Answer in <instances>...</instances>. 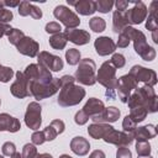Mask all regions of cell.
I'll list each match as a JSON object with an SVG mask.
<instances>
[{
  "label": "cell",
  "mask_w": 158,
  "mask_h": 158,
  "mask_svg": "<svg viewBox=\"0 0 158 158\" xmlns=\"http://www.w3.org/2000/svg\"><path fill=\"white\" fill-rule=\"evenodd\" d=\"M128 107L142 106L147 110V112H156L158 110V96L152 86L143 85L141 88H136L135 93L131 94L127 99Z\"/></svg>",
  "instance_id": "cell-1"
},
{
  "label": "cell",
  "mask_w": 158,
  "mask_h": 158,
  "mask_svg": "<svg viewBox=\"0 0 158 158\" xmlns=\"http://www.w3.org/2000/svg\"><path fill=\"white\" fill-rule=\"evenodd\" d=\"M121 32L125 33L130 38V41H133L135 51L143 60L151 62L156 58V49L147 43L146 36L142 31H138L132 26H127Z\"/></svg>",
  "instance_id": "cell-2"
},
{
  "label": "cell",
  "mask_w": 158,
  "mask_h": 158,
  "mask_svg": "<svg viewBox=\"0 0 158 158\" xmlns=\"http://www.w3.org/2000/svg\"><path fill=\"white\" fill-rule=\"evenodd\" d=\"M117 80L118 79L116 78V68L110 63V60L104 62L98 70L96 81H99L102 86L107 89L106 95L110 99H114L116 96L115 90L117 88Z\"/></svg>",
  "instance_id": "cell-3"
},
{
  "label": "cell",
  "mask_w": 158,
  "mask_h": 158,
  "mask_svg": "<svg viewBox=\"0 0 158 158\" xmlns=\"http://www.w3.org/2000/svg\"><path fill=\"white\" fill-rule=\"evenodd\" d=\"M84 96H85V90L79 85L70 83L60 86L57 102L62 107H69L78 105L84 99Z\"/></svg>",
  "instance_id": "cell-4"
},
{
  "label": "cell",
  "mask_w": 158,
  "mask_h": 158,
  "mask_svg": "<svg viewBox=\"0 0 158 158\" xmlns=\"http://www.w3.org/2000/svg\"><path fill=\"white\" fill-rule=\"evenodd\" d=\"M96 65L95 62L90 58L80 59L78 69L75 70L74 79L83 85H94L96 83Z\"/></svg>",
  "instance_id": "cell-5"
},
{
  "label": "cell",
  "mask_w": 158,
  "mask_h": 158,
  "mask_svg": "<svg viewBox=\"0 0 158 158\" xmlns=\"http://www.w3.org/2000/svg\"><path fill=\"white\" fill-rule=\"evenodd\" d=\"M60 86H62L60 85V79L59 78H53L47 84H38V83L30 84L28 85V91L35 99L42 100V99H47V98L54 95L60 89Z\"/></svg>",
  "instance_id": "cell-6"
},
{
  "label": "cell",
  "mask_w": 158,
  "mask_h": 158,
  "mask_svg": "<svg viewBox=\"0 0 158 158\" xmlns=\"http://www.w3.org/2000/svg\"><path fill=\"white\" fill-rule=\"evenodd\" d=\"M26 79H27V85L32 84V83H38V84H47L49 83L53 77L52 73L46 69L43 65L41 64H30L26 67L25 72H23Z\"/></svg>",
  "instance_id": "cell-7"
},
{
  "label": "cell",
  "mask_w": 158,
  "mask_h": 158,
  "mask_svg": "<svg viewBox=\"0 0 158 158\" xmlns=\"http://www.w3.org/2000/svg\"><path fill=\"white\" fill-rule=\"evenodd\" d=\"M53 15L67 28H77L79 26V23H80V19L78 17V15L75 12H73L69 7L64 6V5H58L54 9Z\"/></svg>",
  "instance_id": "cell-8"
},
{
  "label": "cell",
  "mask_w": 158,
  "mask_h": 158,
  "mask_svg": "<svg viewBox=\"0 0 158 158\" xmlns=\"http://www.w3.org/2000/svg\"><path fill=\"white\" fill-rule=\"evenodd\" d=\"M42 107L38 102L32 101L28 104L27 110L25 112V123L28 128L37 131L42 125V117H41Z\"/></svg>",
  "instance_id": "cell-9"
},
{
  "label": "cell",
  "mask_w": 158,
  "mask_h": 158,
  "mask_svg": "<svg viewBox=\"0 0 158 158\" xmlns=\"http://www.w3.org/2000/svg\"><path fill=\"white\" fill-rule=\"evenodd\" d=\"M128 74L132 75L137 83L142 81V83H144V85H148L152 88L157 84V73L154 70L144 68L142 65H133Z\"/></svg>",
  "instance_id": "cell-10"
},
{
  "label": "cell",
  "mask_w": 158,
  "mask_h": 158,
  "mask_svg": "<svg viewBox=\"0 0 158 158\" xmlns=\"http://www.w3.org/2000/svg\"><path fill=\"white\" fill-rule=\"evenodd\" d=\"M137 85H138V83L130 74H126V75H122L121 78H118L116 91H117V95H118L120 100L122 102H127L128 96L131 95L132 90H135L137 88Z\"/></svg>",
  "instance_id": "cell-11"
},
{
  "label": "cell",
  "mask_w": 158,
  "mask_h": 158,
  "mask_svg": "<svg viewBox=\"0 0 158 158\" xmlns=\"http://www.w3.org/2000/svg\"><path fill=\"white\" fill-rule=\"evenodd\" d=\"M130 25H139L147 19V6L142 1H133V7L125 11Z\"/></svg>",
  "instance_id": "cell-12"
},
{
  "label": "cell",
  "mask_w": 158,
  "mask_h": 158,
  "mask_svg": "<svg viewBox=\"0 0 158 158\" xmlns=\"http://www.w3.org/2000/svg\"><path fill=\"white\" fill-rule=\"evenodd\" d=\"M37 60H38V64L43 65L46 69H48L49 72H59L63 69L64 67V63H63V59L58 56H54L49 52H46V51H42L37 54Z\"/></svg>",
  "instance_id": "cell-13"
},
{
  "label": "cell",
  "mask_w": 158,
  "mask_h": 158,
  "mask_svg": "<svg viewBox=\"0 0 158 158\" xmlns=\"http://www.w3.org/2000/svg\"><path fill=\"white\" fill-rule=\"evenodd\" d=\"M102 139L106 143H111L117 147H127L133 142V135L125 131H116L115 128H112L104 136Z\"/></svg>",
  "instance_id": "cell-14"
},
{
  "label": "cell",
  "mask_w": 158,
  "mask_h": 158,
  "mask_svg": "<svg viewBox=\"0 0 158 158\" xmlns=\"http://www.w3.org/2000/svg\"><path fill=\"white\" fill-rule=\"evenodd\" d=\"M10 91L15 98H19V99H23V98H27L28 95H31L28 91L27 79H26L23 72L16 73V80L11 84Z\"/></svg>",
  "instance_id": "cell-15"
},
{
  "label": "cell",
  "mask_w": 158,
  "mask_h": 158,
  "mask_svg": "<svg viewBox=\"0 0 158 158\" xmlns=\"http://www.w3.org/2000/svg\"><path fill=\"white\" fill-rule=\"evenodd\" d=\"M16 48H17V51H19L21 54L33 58V57H36V56L38 54L40 44H38V42H36L33 38L25 36V37L21 38L20 42L16 44Z\"/></svg>",
  "instance_id": "cell-16"
},
{
  "label": "cell",
  "mask_w": 158,
  "mask_h": 158,
  "mask_svg": "<svg viewBox=\"0 0 158 158\" xmlns=\"http://www.w3.org/2000/svg\"><path fill=\"white\" fill-rule=\"evenodd\" d=\"M67 37L68 41H70L74 44H86L90 41V33L85 30H79V28H65L63 32Z\"/></svg>",
  "instance_id": "cell-17"
},
{
  "label": "cell",
  "mask_w": 158,
  "mask_h": 158,
  "mask_svg": "<svg viewBox=\"0 0 158 158\" xmlns=\"http://www.w3.org/2000/svg\"><path fill=\"white\" fill-rule=\"evenodd\" d=\"M94 47H95V51L99 56H109L111 53L115 52L116 49V43L112 41V38L107 37V36H102V37H99L95 40L94 42Z\"/></svg>",
  "instance_id": "cell-18"
},
{
  "label": "cell",
  "mask_w": 158,
  "mask_h": 158,
  "mask_svg": "<svg viewBox=\"0 0 158 158\" xmlns=\"http://www.w3.org/2000/svg\"><path fill=\"white\" fill-rule=\"evenodd\" d=\"M120 115H121V112H120V110L117 107L109 106V107H105L101 114L91 117V120H93L94 123H110V122L117 121Z\"/></svg>",
  "instance_id": "cell-19"
},
{
  "label": "cell",
  "mask_w": 158,
  "mask_h": 158,
  "mask_svg": "<svg viewBox=\"0 0 158 158\" xmlns=\"http://www.w3.org/2000/svg\"><path fill=\"white\" fill-rule=\"evenodd\" d=\"M20 128H21V123L16 117L10 116L6 112L0 114V132L9 131V132L15 133V132L20 131Z\"/></svg>",
  "instance_id": "cell-20"
},
{
  "label": "cell",
  "mask_w": 158,
  "mask_h": 158,
  "mask_svg": "<svg viewBox=\"0 0 158 158\" xmlns=\"http://www.w3.org/2000/svg\"><path fill=\"white\" fill-rule=\"evenodd\" d=\"M69 5H73L75 11L80 15L88 16V15H93L96 11V4L94 0H79V1H69Z\"/></svg>",
  "instance_id": "cell-21"
},
{
  "label": "cell",
  "mask_w": 158,
  "mask_h": 158,
  "mask_svg": "<svg viewBox=\"0 0 158 158\" xmlns=\"http://www.w3.org/2000/svg\"><path fill=\"white\" fill-rule=\"evenodd\" d=\"M156 135H157L156 126L154 125H146V126H141V127L135 130L133 139H136L137 142H143V141H148L151 138H154Z\"/></svg>",
  "instance_id": "cell-22"
},
{
  "label": "cell",
  "mask_w": 158,
  "mask_h": 158,
  "mask_svg": "<svg viewBox=\"0 0 158 158\" xmlns=\"http://www.w3.org/2000/svg\"><path fill=\"white\" fill-rule=\"evenodd\" d=\"M104 109H105V105L101 100H99L96 98H90L85 102V105L83 107V111L89 116V118H91V117L101 114L104 111Z\"/></svg>",
  "instance_id": "cell-23"
},
{
  "label": "cell",
  "mask_w": 158,
  "mask_h": 158,
  "mask_svg": "<svg viewBox=\"0 0 158 158\" xmlns=\"http://www.w3.org/2000/svg\"><path fill=\"white\" fill-rule=\"evenodd\" d=\"M70 149L77 156H85L90 149V143L86 138L81 136H77L70 141Z\"/></svg>",
  "instance_id": "cell-24"
},
{
  "label": "cell",
  "mask_w": 158,
  "mask_h": 158,
  "mask_svg": "<svg viewBox=\"0 0 158 158\" xmlns=\"http://www.w3.org/2000/svg\"><path fill=\"white\" fill-rule=\"evenodd\" d=\"M114 127L109 123H91L89 125L88 127V133L91 138H95V139H100V138H104V136L111 131Z\"/></svg>",
  "instance_id": "cell-25"
},
{
  "label": "cell",
  "mask_w": 158,
  "mask_h": 158,
  "mask_svg": "<svg viewBox=\"0 0 158 158\" xmlns=\"http://www.w3.org/2000/svg\"><path fill=\"white\" fill-rule=\"evenodd\" d=\"M127 26H130V23L127 21L125 11H117V10L114 11V14H112V28H114V32L121 33V31Z\"/></svg>",
  "instance_id": "cell-26"
},
{
  "label": "cell",
  "mask_w": 158,
  "mask_h": 158,
  "mask_svg": "<svg viewBox=\"0 0 158 158\" xmlns=\"http://www.w3.org/2000/svg\"><path fill=\"white\" fill-rule=\"evenodd\" d=\"M156 6H157V1H152L151 6H149V12H148V19L146 21V28L148 31L157 32L158 25H157V17H156Z\"/></svg>",
  "instance_id": "cell-27"
},
{
  "label": "cell",
  "mask_w": 158,
  "mask_h": 158,
  "mask_svg": "<svg viewBox=\"0 0 158 158\" xmlns=\"http://www.w3.org/2000/svg\"><path fill=\"white\" fill-rule=\"evenodd\" d=\"M67 42H68L67 37H65V35L62 33V32L56 33V35H52L51 38H49V44H51V47L54 48V49H58V51L63 49V48L65 47Z\"/></svg>",
  "instance_id": "cell-28"
},
{
  "label": "cell",
  "mask_w": 158,
  "mask_h": 158,
  "mask_svg": "<svg viewBox=\"0 0 158 158\" xmlns=\"http://www.w3.org/2000/svg\"><path fill=\"white\" fill-rule=\"evenodd\" d=\"M148 112L144 107L142 106H135V107H131V111H130V117L137 123V122H142L146 117H147Z\"/></svg>",
  "instance_id": "cell-29"
},
{
  "label": "cell",
  "mask_w": 158,
  "mask_h": 158,
  "mask_svg": "<svg viewBox=\"0 0 158 158\" xmlns=\"http://www.w3.org/2000/svg\"><path fill=\"white\" fill-rule=\"evenodd\" d=\"M65 59L69 65H75L80 62V52L75 48H69L65 52Z\"/></svg>",
  "instance_id": "cell-30"
},
{
  "label": "cell",
  "mask_w": 158,
  "mask_h": 158,
  "mask_svg": "<svg viewBox=\"0 0 158 158\" xmlns=\"http://www.w3.org/2000/svg\"><path fill=\"white\" fill-rule=\"evenodd\" d=\"M89 27L94 32H102L105 30V27H106V22L101 17H93L89 21Z\"/></svg>",
  "instance_id": "cell-31"
},
{
  "label": "cell",
  "mask_w": 158,
  "mask_h": 158,
  "mask_svg": "<svg viewBox=\"0 0 158 158\" xmlns=\"http://www.w3.org/2000/svg\"><path fill=\"white\" fill-rule=\"evenodd\" d=\"M7 38H9V42L11 43V44H17L19 42H20V40L21 38H23L25 37V33L21 31V30H19V28H11L9 32H7Z\"/></svg>",
  "instance_id": "cell-32"
},
{
  "label": "cell",
  "mask_w": 158,
  "mask_h": 158,
  "mask_svg": "<svg viewBox=\"0 0 158 158\" xmlns=\"http://www.w3.org/2000/svg\"><path fill=\"white\" fill-rule=\"evenodd\" d=\"M151 144L148 143V141H143V142H137L136 143V152L139 157H146L151 154Z\"/></svg>",
  "instance_id": "cell-33"
},
{
  "label": "cell",
  "mask_w": 158,
  "mask_h": 158,
  "mask_svg": "<svg viewBox=\"0 0 158 158\" xmlns=\"http://www.w3.org/2000/svg\"><path fill=\"white\" fill-rule=\"evenodd\" d=\"M95 4H96V11L102 12V14H107L114 6L112 0H98L95 1Z\"/></svg>",
  "instance_id": "cell-34"
},
{
  "label": "cell",
  "mask_w": 158,
  "mask_h": 158,
  "mask_svg": "<svg viewBox=\"0 0 158 158\" xmlns=\"http://www.w3.org/2000/svg\"><path fill=\"white\" fill-rule=\"evenodd\" d=\"M4 1H0V22L2 23H7L12 20L14 15H12V11L4 7Z\"/></svg>",
  "instance_id": "cell-35"
},
{
  "label": "cell",
  "mask_w": 158,
  "mask_h": 158,
  "mask_svg": "<svg viewBox=\"0 0 158 158\" xmlns=\"http://www.w3.org/2000/svg\"><path fill=\"white\" fill-rule=\"evenodd\" d=\"M21 154H22L23 158H35L38 154V152H37V148L33 143H27V144L23 146Z\"/></svg>",
  "instance_id": "cell-36"
},
{
  "label": "cell",
  "mask_w": 158,
  "mask_h": 158,
  "mask_svg": "<svg viewBox=\"0 0 158 158\" xmlns=\"http://www.w3.org/2000/svg\"><path fill=\"white\" fill-rule=\"evenodd\" d=\"M122 128H123L125 132H127V133H132V135H133L135 130L137 128V123H136V122L127 115V116L123 118V121H122Z\"/></svg>",
  "instance_id": "cell-37"
},
{
  "label": "cell",
  "mask_w": 158,
  "mask_h": 158,
  "mask_svg": "<svg viewBox=\"0 0 158 158\" xmlns=\"http://www.w3.org/2000/svg\"><path fill=\"white\" fill-rule=\"evenodd\" d=\"M14 77V70L10 67H4L0 64V81L1 83H7L11 78Z\"/></svg>",
  "instance_id": "cell-38"
},
{
  "label": "cell",
  "mask_w": 158,
  "mask_h": 158,
  "mask_svg": "<svg viewBox=\"0 0 158 158\" xmlns=\"http://www.w3.org/2000/svg\"><path fill=\"white\" fill-rule=\"evenodd\" d=\"M110 63L117 69H120V68H122V67H125V64H126V59H125V57L121 54V53H114L112 54V57H111V59H110Z\"/></svg>",
  "instance_id": "cell-39"
},
{
  "label": "cell",
  "mask_w": 158,
  "mask_h": 158,
  "mask_svg": "<svg viewBox=\"0 0 158 158\" xmlns=\"http://www.w3.org/2000/svg\"><path fill=\"white\" fill-rule=\"evenodd\" d=\"M31 141H32V143L35 146H40V144L44 143L46 142V138H44L43 131H35L32 133V136H31Z\"/></svg>",
  "instance_id": "cell-40"
},
{
  "label": "cell",
  "mask_w": 158,
  "mask_h": 158,
  "mask_svg": "<svg viewBox=\"0 0 158 158\" xmlns=\"http://www.w3.org/2000/svg\"><path fill=\"white\" fill-rule=\"evenodd\" d=\"M1 151H2V154L6 156V157H11L14 153H16V146L12 143V142H5L1 147Z\"/></svg>",
  "instance_id": "cell-41"
},
{
  "label": "cell",
  "mask_w": 158,
  "mask_h": 158,
  "mask_svg": "<svg viewBox=\"0 0 158 158\" xmlns=\"http://www.w3.org/2000/svg\"><path fill=\"white\" fill-rule=\"evenodd\" d=\"M30 7H31V2L23 0L20 2V5L17 6V11H19V15L20 16H28L30 15Z\"/></svg>",
  "instance_id": "cell-42"
},
{
  "label": "cell",
  "mask_w": 158,
  "mask_h": 158,
  "mask_svg": "<svg viewBox=\"0 0 158 158\" xmlns=\"http://www.w3.org/2000/svg\"><path fill=\"white\" fill-rule=\"evenodd\" d=\"M44 30H46V32H47V33H52V35H56V33H59V32L62 31V26H60L58 22H56V21H52V22H48V23L46 25Z\"/></svg>",
  "instance_id": "cell-43"
},
{
  "label": "cell",
  "mask_w": 158,
  "mask_h": 158,
  "mask_svg": "<svg viewBox=\"0 0 158 158\" xmlns=\"http://www.w3.org/2000/svg\"><path fill=\"white\" fill-rule=\"evenodd\" d=\"M88 120H89V116H88L83 110H79V111L75 114V116H74V121H75V123L79 125V126L85 125V123L88 122Z\"/></svg>",
  "instance_id": "cell-44"
},
{
  "label": "cell",
  "mask_w": 158,
  "mask_h": 158,
  "mask_svg": "<svg viewBox=\"0 0 158 158\" xmlns=\"http://www.w3.org/2000/svg\"><path fill=\"white\" fill-rule=\"evenodd\" d=\"M43 133H44V138H46V141H53V139L58 136V133L56 132V130H54L51 125H48V126L43 130Z\"/></svg>",
  "instance_id": "cell-45"
},
{
  "label": "cell",
  "mask_w": 158,
  "mask_h": 158,
  "mask_svg": "<svg viewBox=\"0 0 158 158\" xmlns=\"http://www.w3.org/2000/svg\"><path fill=\"white\" fill-rule=\"evenodd\" d=\"M130 44V38L125 35V33H118V40H117V43H116V47H120V48H126L128 47Z\"/></svg>",
  "instance_id": "cell-46"
},
{
  "label": "cell",
  "mask_w": 158,
  "mask_h": 158,
  "mask_svg": "<svg viewBox=\"0 0 158 158\" xmlns=\"http://www.w3.org/2000/svg\"><path fill=\"white\" fill-rule=\"evenodd\" d=\"M116 158H132V153L127 147H118L116 152Z\"/></svg>",
  "instance_id": "cell-47"
},
{
  "label": "cell",
  "mask_w": 158,
  "mask_h": 158,
  "mask_svg": "<svg viewBox=\"0 0 158 158\" xmlns=\"http://www.w3.org/2000/svg\"><path fill=\"white\" fill-rule=\"evenodd\" d=\"M49 125L56 130V132H57L58 135L62 133V132L64 131V128H65V125H64V122H63L62 120H53Z\"/></svg>",
  "instance_id": "cell-48"
},
{
  "label": "cell",
  "mask_w": 158,
  "mask_h": 158,
  "mask_svg": "<svg viewBox=\"0 0 158 158\" xmlns=\"http://www.w3.org/2000/svg\"><path fill=\"white\" fill-rule=\"evenodd\" d=\"M30 15H31V17H33V19L38 20V19H41V17H42V10H41L38 6H36V5H33V4H31V7H30Z\"/></svg>",
  "instance_id": "cell-49"
},
{
  "label": "cell",
  "mask_w": 158,
  "mask_h": 158,
  "mask_svg": "<svg viewBox=\"0 0 158 158\" xmlns=\"http://www.w3.org/2000/svg\"><path fill=\"white\" fill-rule=\"evenodd\" d=\"M128 4L130 1H126V0H117L116 2H114V5H116L117 11H126L128 7Z\"/></svg>",
  "instance_id": "cell-50"
},
{
  "label": "cell",
  "mask_w": 158,
  "mask_h": 158,
  "mask_svg": "<svg viewBox=\"0 0 158 158\" xmlns=\"http://www.w3.org/2000/svg\"><path fill=\"white\" fill-rule=\"evenodd\" d=\"M59 79H60V85H65V84H70V83L75 81L74 77H72V75H63Z\"/></svg>",
  "instance_id": "cell-51"
},
{
  "label": "cell",
  "mask_w": 158,
  "mask_h": 158,
  "mask_svg": "<svg viewBox=\"0 0 158 158\" xmlns=\"http://www.w3.org/2000/svg\"><path fill=\"white\" fill-rule=\"evenodd\" d=\"M11 30V27L7 25V23H2V22H0V38L2 37V36H5V35H7V32Z\"/></svg>",
  "instance_id": "cell-52"
},
{
  "label": "cell",
  "mask_w": 158,
  "mask_h": 158,
  "mask_svg": "<svg viewBox=\"0 0 158 158\" xmlns=\"http://www.w3.org/2000/svg\"><path fill=\"white\" fill-rule=\"evenodd\" d=\"M89 158H105V153L102 151H100V149H95V151H93L90 153Z\"/></svg>",
  "instance_id": "cell-53"
},
{
  "label": "cell",
  "mask_w": 158,
  "mask_h": 158,
  "mask_svg": "<svg viewBox=\"0 0 158 158\" xmlns=\"http://www.w3.org/2000/svg\"><path fill=\"white\" fill-rule=\"evenodd\" d=\"M5 6H10V7H15L20 5V1H4Z\"/></svg>",
  "instance_id": "cell-54"
},
{
  "label": "cell",
  "mask_w": 158,
  "mask_h": 158,
  "mask_svg": "<svg viewBox=\"0 0 158 158\" xmlns=\"http://www.w3.org/2000/svg\"><path fill=\"white\" fill-rule=\"evenodd\" d=\"M35 158H53V157L48 153H42V154H37Z\"/></svg>",
  "instance_id": "cell-55"
},
{
  "label": "cell",
  "mask_w": 158,
  "mask_h": 158,
  "mask_svg": "<svg viewBox=\"0 0 158 158\" xmlns=\"http://www.w3.org/2000/svg\"><path fill=\"white\" fill-rule=\"evenodd\" d=\"M10 158H23V157H22V154H21V153L16 152V153H14V154H12Z\"/></svg>",
  "instance_id": "cell-56"
},
{
  "label": "cell",
  "mask_w": 158,
  "mask_h": 158,
  "mask_svg": "<svg viewBox=\"0 0 158 158\" xmlns=\"http://www.w3.org/2000/svg\"><path fill=\"white\" fill-rule=\"evenodd\" d=\"M59 158H72V157L68 154H62V156H59Z\"/></svg>",
  "instance_id": "cell-57"
},
{
  "label": "cell",
  "mask_w": 158,
  "mask_h": 158,
  "mask_svg": "<svg viewBox=\"0 0 158 158\" xmlns=\"http://www.w3.org/2000/svg\"><path fill=\"white\" fill-rule=\"evenodd\" d=\"M139 158H153L152 156H146V157H139Z\"/></svg>",
  "instance_id": "cell-58"
},
{
  "label": "cell",
  "mask_w": 158,
  "mask_h": 158,
  "mask_svg": "<svg viewBox=\"0 0 158 158\" xmlns=\"http://www.w3.org/2000/svg\"><path fill=\"white\" fill-rule=\"evenodd\" d=\"M0 158H4V157H2V156H0Z\"/></svg>",
  "instance_id": "cell-59"
},
{
  "label": "cell",
  "mask_w": 158,
  "mask_h": 158,
  "mask_svg": "<svg viewBox=\"0 0 158 158\" xmlns=\"http://www.w3.org/2000/svg\"><path fill=\"white\" fill-rule=\"evenodd\" d=\"M0 105H1V100H0Z\"/></svg>",
  "instance_id": "cell-60"
}]
</instances>
